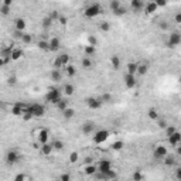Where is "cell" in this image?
I'll list each match as a JSON object with an SVG mask.
<instances>
[{
    "label": "cell",
    "instance_id": "obj_1",
    "mask_svg": "<svg viewBox=\"0 0 181 181\" xmlns=\"http://www.w3.org/2000/svg\"><path fill=\"white\" fill-rule=\"evenodd\" d=\"M24 113H31L34 117H43L45 115V107L41 103H27Z\"/></svg>",
    "mask_w": 181,
    "mask_h": 181
},
{
    "label": "cell",
    "instance_id": "obj_2",
    "mask_svg": "<svg viewBox=\"0 0 181 181\" xmlns=\"http://www.w3.org/2000/svg\"><path fill=\"white\" fill-rule=\"evenodd\" d=\"M101 13H102V7L99 3H92L90 6H88L84 11V14L86 17H89V19H94V17L99 16Z\"/></svg>",
    "mask_w": 181,
    "mask_h": 181
},
{
    "label": "cell",
    "instance_id": "obj_3",
    "mask_svg": "<svg viewBox=\"0 0 181 181\" xmlns=\"http://www.w3.org/2000/svg\"><path fill=\"white\" fill-rule=\"evenodd\" d=\"M61 99H62V92L60 89H51L45 94V101L50 102V103L57 105V102Z\"/></svg>",
    "mask_w": 181,
    "mask_h": 181
},
{
    "label": "cell",
    "instance_id": "obj_4",
    "mask_svg": "<svg viewBox=\"0 0 181 181\" xmlns=\"http://www.w3.org/2000/svg\"><path fill=\"white\" fill-rule=\"evenodd\" d=\"M181 44V33L178 31H171L170 36H168V41H167V47L174 48L177 45Z\"/></svg>",
    "mask_w": 181,
    "mask_h": 181
},
{
    "label": "cell",
    "instance_id": "obj_5",
    "mask_svg": "<svg viewBox=\"0 0 181 181\" xmlns=\"http://www.w3.org/2000/svg\"><path fill=\"white\" fill-rule=\"evenodd\" d=\"M109 136H111V133H109L107 130H98L94 133L92 140H94V143H96V144H102L103 141H106L107 139H109Z\"/></svg>",
    "mask_w": 181,
    "mask_h": 181
},
{
    "label": "cell",
    "instance_id": "obj_6",
    "mask_svg": "<svg viewBox=\"0 0 181 181\" xmlns=\"http://www.w3.org/2000/svg\"><path fill=\"white\" fill-rule=\"evenodd\" d=\"M123 82H124V86L128 88V89H133V88L137 85V79H136V75L126 72V74L123 75Z\"/></svg>",
    "mask_w": 181,
    "mask_h": 181
},
{
    "label": "cell",
    "instance_id": "obj_7",
    "mask_svg": "<svg viewBox=\"0 0 181 181\" xmlns=\"http://www.w3.org/2000/svg\"><path fill=\"white\" fill-rule=\"evenodd\" d=\"M4 160H6V163L9 166H13V164H16L17 161H20V154H19L16 150H9L6 153Z\"/></svg>",
    "mask_w": 181,
    "mask_h": 181
},
{
    "label": "cell",
    "instance_id": "obj_8",
    "mask_svg": "<svg viewBox=\"0 0 181 181\" xmlns=\"http://www.w3.org/2000/svg\"><path fill=\"white\" fill-rule=\"evenodd\" d=\"M86 105L89 109H94V111H96V109H99V107L103 105V102H102L101 98H94V96H90L86 99Z\"/></svg>",
    "mask_w": 181,
    "mask_h": 181
},
{
    "label": "cell",
    "instance_id": "obj_9",
    "mask_svg": "<svg viewBox=\"0 0 181 181\" xmlns=\"http://www.w3.org/2000/svg\"><path fill=\"white\" fill-rule=\"evenodd\" d=\"M95 128H96V124L94 123V122H85L82 126H81V130H82V133L86 134V136H89V134H94L95 133Z\"/></svg>",
    "mask_w": 181,
    "mask_h": 181
},
{
    "label": "cell",
    "instance_id": "obj_10",
    "mask_svg": "<svg viewBox=\"0 0 181 181\" xmlns=\"http://www.w3.org/2000/svg\"><path fill=\"white\" fill-rule=\"evenodd\" d=\"M153 154H154V158H160V160H163V158L166 157V156L168 154V151H167V147H166V146H157V147L154 149V153H153Z\"/></svg>",
    "mask_w": 181,
    "mask_h": 181
},
{
    "label": "cell",
    "instance_id": "obj_11",
    "mask_svg": "<svg viewBox=\"0 0 181 181\" xmlns=\"http://www.w3.org/2000/svg\"><path fill=\"white\" fill-rule=\"evenodd\" d=\"M130 6H132V10H133L134 13H140L144 7H146V4H144L143 0H132Z\"/></svg>",
    "mask_w": 181,
    "mask_h": 181
},
{
    "label": "cell",
    "instance_id": "obj_12",
    "mask_svg": "<svg viewBox=\"0 0 181 181\" xmlns=\"http://www.w3.org/2000/svg\"><path fill=\"white\" fill-rule=\"evenodd\" d=\"M112 170V163L109 160H101L99 161V164H98V171H101V173H106V171Z\"/></svg>",
    "mask_w": 181,
    "mask_h": 181
},
{
    "label": "cell",
    "instance_id": "obj_13",
    "mask_svg": "<svg viewBox=\"0 0 181 181\" xmlns=\"http://www.w3.org/2000/svg\"><path fill=\"white\" fill-rule=\"evenodd\" d=\"M167 137H168V143H170L171 146H178V144H181V133H178V132H174V133L167 136Z\"/></svg>",
    "mask_w": 181,
    "mask_h": 181
},
{
    "label": "cell",
    "instance_id": "obj_14",
    "mask_svg": "<svg viewBox=\"0 0 181 181\" xmlns=\"http://www.w3.org/2000/svg\"><path fill=\"white\" fill-rule=\"evenodd\" d=\"M50 77L54 82H61V81H62V71L58 69V68H54V69L51 71Z\"/></svg>",
    "mask_w": 181,
    "mask_h": 181
},
{
    "label": "cell",
    "instance_id": "obj_15",
    "mask_svg": "<svg viewBox=\"0 0 181 181\" xmlns=\"http://www.w3.org/2000/svg\"><path fill=\"white\" fill-rule=\"evenodd\" d=\"M84 171H85V174H86V175L94 177V175L98 173V166H94L92 163H90V164H86V166H85V168H84Z\"/></svg>",
    "mask_w": 181,
    "mask_h": 181
},
{
    "label": "cell",
    "instance_id": "obj_16",
    "mask_svg": "<svg viewBox=\"0 0 181 181\" xmlns=\"http://www.w3.org/2000/svg\"><path fill=\"white\" fill-rule=\"evenodd\" d=\"M163 161H164V164L167 166V167H174L175 163H177V157L173 156V154H170V156L167 154L164 158H163Z\"/></svg>",
    "mask_w": 181,
    "mask_h": 181
},
{
    "label": "cell",
    "instance_id": "obj_17",
    "mask_svg": "<svg viewBox=\"0 0 181 181\" xmlns=\"http://www.w3.org/2000/svg\"><path fill=\"white\" fill-rule=\"evenodd\" d=\"M48 139H50L48 130H45V129L40 130V133H38V141H40L41 144H44V143H48Z\"/></svg>",
    "mask_w": 181,
    "mask_h": 181
},
{
    "label": "cell",
    "instance_id": "obj_18",
    "mask_svg": "<svg viewBox=\"0 0 181 181\" xmlns=\"http://www.w3.org/2000/svg\"><path fill=\"white\" fill-rule=\"evenodd\" d=\"M60 47H61L60 40H58L57 37L51 38V40H50V51H54V53H57V51L60 50Z\"/></svg>",
    "mask_w": 181,
    "mask_h": 181
},
{
    "label": "cell",
    "instance_id": "obj_19",
    "mask_svg": "<svg viewBox=\"0 0 181 181\" xmlns=\"http://www.w3.org/2000/svg\"><path fill=\"white\" fill-rule=\"evenodd\" d=\"M41 153H43L44 156H50L51 153H53V150H54V147H53V144H50V143H44V144H41Z\"/></svg>",
    "mask_w": 181,
    "mask_h": 181
},
{
    "label": "cell",
    "instance_id": "obj_20",
    "mask_svg": "<svg viewBox=\"0 0 181 181\" xmlns=\"http://www.w3.org/2000/svg\"><path fill=\"white\" fill-rule=\"evenodd\" d=\"M26 20L24 19H21V17H19V19H16L14 20V27H16V30H20V31H24V28H26Z\"/></svg>",
    "mask_w": 181,
    "mask_h": 181
},
{
    "label": "cell",
    "instance_id": "obj_21",
    "mask_svg": "<svg viewBox=\"0 0 181 181\" xmlns=\"http://www.w3.org/2000/svg\"><path fill=\"white\" fill-rule=\"evenodd\" d=\"M147 117L150 119V120H157L158 117H160V113H158V111L157 109H154V107H150L147 111Z\"/></svg>",
    "mask_w": 181,
    "mask_h": 181
},
{
    "label": "cell",
    "instance_id": "obj_22",
    "mask_svg": "<svg viewBox=\"0 0 181 181\" xmlns=\"http://www.w3.org/2000/svg\"><path fill=\"white\" fill-rule=\"evenodd\" d=\"M137 68H139V64H136V62H129V64L126 65V72L137 75Z\"/></svg>",
    "mask_w": 181,
    "mask_h": 181
},
{
    "label": "cell",
    "instance_id": "obj_23",
    "mask_svg": "<svg viewBox=\"0 0 181 181\" xmlns=\"http://www.w3.org/2000/svg\"><path fill=\"white\" fill-rule=\"evenodd\" d=\"M62 92H64V95H67V96H71V95H74V92H75V86L72 84H65L64 88H62Z\"/></svg>",
    "mask_w": 181,
    "mask_h": 181
},
{
    "label": "cell",
    "instance_id": "obj_24",
    "mask_svg": "<svg viewBox=\"0 0 181 181\" xmlns=\"http://www.w3.org/2000/svg\"><path fill=\"white\" fill-rule=\"evenodd\" d=\"M81 65H82V68H84V69H90L94 64H92V60H90V57L85 55V57L82 58V62H81Z\"/></svg>",
    "mask_w": 181,
    "mask_h": 181
},
{
    "label": "cell",
    "instance_id": "obj_25",
    "mask_svg": "<svg viewBox=\"0 0 181 181\" xmlns=\"http://www.w3.org/2000/svg\"><path fill=\"white\" fill-rule=\"evenodd\" d=\"M158 7H157V4L151 0V2H149L147 4H146V7H144V10H146V13H149V14H151V13H154L156 10H157Z\"/></svg>",
    "mask_w": 181,
    "mask_h": 181
},
{
    "label": "cell",
    "instance_id": "obj_26",
    "mask_svg": "<svg viewBox=\"0 0 181 181\" xmlns=\"http://www.w3.org/2000/svg\"><path fill=\"white\" fill-rule=\"evenodd\" d=\"M111 64H112V68H113V69H119V68H120V58H119V55H112Z\"/></svg>",
    "mask_w": 181,
    "mask_h": 181
},
{
    "label": "cell",
    "instance_id": "obj_27",
    "mask_svg": "<svg viewBox=\"0 0 181 181\" xmlns=\"http://www.w3.org/2000/svg\"><path fill=\"white\" fill-rule=\"evenodd\" d=\"M53 23H54V20L51 19L50 16H47V17H44V19H43V21H41V26H43V28L48 30V28L53 26Z\"/></svg>",
    "mask_w": 181,
    "mask_h": 181
},
{
    "label": "cell",
    "instance_id": "obj_28",
    "mask_svg": "<svg viewBox=\"0 0 181 181\" xmlns=\"http://www.w3.org/2000/svg\"><path fill=\"white\" fill-rule=\"evenodd\" d=\"M62 116H64V119L69 120V119H72V117L75 116V111L72 109V107H67V109L62 112Z\"/></svg>",
    "mask_w": 181,
    "mask_h": 181
},
{
    "label": "cell",
    "instance_id": "obj_29",
    "mask_svg": "<svg viewBox=\"0 0 181 181\" xmlns=\"http://www.w3.org/2000/svg\"><path fill=\"white\" fill-rule=\"evenodd\" d=\"M149 72V64H139V68H137V75L140 77H144V75Z\"/></svg>",
    "mask_w": 181,
    "mask_h": 181
},
{
    "label": "cell",
    "instance_id": "obj_30",
    "mask_svg": "<svg viewBox=\"0 0 181 181\" xmlns=\"http://www.w3.org/2000/svg\"><path fill=\"white\" fill-rule=\"evenodd\" d=\"M21 57H23V50H20V48H13V51H11V60L16 61Z\"/></svg>",
    "mask_w": 181,
    "mask_h": 181
},
{
    "label": "cell",
    "instance_id": "obj_31",
    "mask_svg": "<svg viewBox=\"0 0 181 181\" xmlns=\"http://www.w3.org/2000/svg\"><path fill=\"white\" fill-rule=\"evenodd\" d=\"M37 47L40 48V50H43V51H50V41H44V40L38 41Z\"/></svg>",
    "mask_w": 181,
    "mask_h": 181
},
{
    "label": "cell",
    "instance_id": "obj_32",
    "mask_svg": "<svg viewBox=\"0 0 181 181\" xmlns=\"http://www.w3.org/2000/svg\"><path fill=\"white\" fill-rule=\"evenodd\" d=\"M55 106H57V109H58V111H61V112H64L67 107H69V106H68V102L65 101V99H61V101H58Z\"/></svg>",
    "mask_w": 181,
    "mask_h": 181
},
{
    "label": "cell",
    "instance_id": "obj_33",
    "mask_svg": "<svg viewBox=\"0 0 181 181\" xmlns=\"http://www.w3.org/2000/svg\"><path fill=\"white\" fill-rule=\"evenodd\" d=\"M0 13H2V16H9V14L11 13V6H7V4H3L2 3V7H0Z\"/></svg>",
    "mask_w": 181,
    "mask_h": 181
},
{
    "label": "cell",
    "instance_id": "obj_34",
    "mask_svg": "<svg viewBox=\"0 0 181 181\" xmlns=\"http://www.w3.org/2000/svg\"><path fill=\"white\" fill-rule=\"evenodd\" d=\"M65 74H67L68 77H74V75L77 74V68H75L74 65L68 64L67 67H65Z\"/></svg>",
    "mask_w": 181,
    "mask_h": 181
},
{
    "label": "cell",
    "instance_id": "obj_35",
    "mask_svg": "<svg viewBox=\"0 0 181 181\" xmlns=\"http://www.w3.org/2000/svg\"><path fill=\"white\" fill-rule=\"evenodd\" d=\"M95 45H90V44H88V45H85L84 51H85V55H88V57H92L95 54Z\"/></svg>",
    "mask_w": 181,
    "mask_h": 181
},
{
    "label": "cell",
    "instance_id": "obj_36",
    "mask_svg": "<svg viewBox=\"0 0 181 181\" xmlns=\"http://www.w3.org/2000/svg\"><path fill=\"white\" fill-rule=\"evenodd\" d=\"M120 6H122V4H120V0H111V2H109V7H111L112 13H113L115 10H117V9H119Z\"/></svg>",
    "mask_w": 181,
    "mask_h": 181
},
{
    "label": "cell",
    "instance_id": "obj_37",
    "mask_svg": "<svg viewBox=\"0 0 181 181\" xmlns=\"http://www.w3.org/2000/svg\"><path fill=\"white\" fill-rule=\"evenodd\" d=\"M99 30L103 31V33L111 31V23H109V21H102V23L99 24Z\"/></svg>",
    "mask_w": 181,
    "mask_h": 181
},
{
    "label": "cell",
    "instance_id": "obj_38",
    "mask_svg": "<svg viewBox=\"0 0 181 181\" xmlns=\"http://www.w3.org/2000/svg\"><path fill=\"white\" fill-rule=\"evenodd\" d=\"M53 147H54V150H58V151H61L62 149L65 147V144H64V141H61V140H54V143H53Z\"/></svg>",
    "mask_w": 181,
    "mask_h": 181
},
{
    "label": "cell",
    "instance_id": "obj_39",
    "mask_svg": "<svg viewBox=\"0 0 181 181\" xmlns=\"http://www.w3.org/2000/svg\"><path fill=\"white\" fill-rule=\"evenodd\" d=\"M126 13H128V9H126V7H123V6H120L119 9H117V10L113 11V14H115V16H117V17L126 16Z\"/></svg>",
    "mask_w": 181,
    "mask_h": 181
},
{
    "label": "cell",
    "instance_id": "obj_40",
    "mask_svg": "<svg viewBox=\"0 0 181 181\" xmlns=\"http://www.w3.org/2000/svg\"><path fill=\"white\" fill-rule=\"evenodd\" d=\"M123 147H124V143L122 140H117V141H115V143L112 144V149H113V150H116V151L122 150Z\"/></svg>",
    "mask_w": 181,
    "mask_h": 181
},
{
    "label": "cell",
    "instance_id": "obj_41",
    "mask_svg": "<svg viewBox=\"0 0 181 181\" xmlns=\"http://www.w3.org/2000/svg\"><path fill=\"white\" fill-rule=\"evenodd\" d=\"M54 68H58V69H62V68H64V65H62V61H61L60 55H57V57L54 58Z\"/></svg>",
    "mask_w": 181,
    "mask_h": 181
},
{
    "label": "cell",
    "instance_id": "obj_42",
    "mask_svg": "<svg viewBox=\"0 0 181 181\" xmlns=\"http://www.w3.org/2000/svg\"><path fill=\"white\" fill-rule=\"evenodd\" d=\"M60 58H61V61H62V65H64V68L67 67L68 64H69V54H61L60 55Z\"/></svg>",
    "mask_w": 181,
    "mask_h": 181
},
{
    "label": "cell",
    "instance_id": "obj_43",
    "mask_svg": "<svg viewBox=\"0 0 181 181\" xmlns=\"http://www.w3.org/2000/svg\"><path fill=\"white\" fill-rule=\"evenodd\" d=\"M101 99H102V102H103V103H111V102L113 101V98H112L111 94H102Z\"/></svg>",
    "mask_w": 181,
    "mask_h": 181
},
{
    "label": "cell",
    "instance_id": "obj_44",
    "mask_svg": "<svg viewBox=\"0 0 181 181\" xmlns=\"http://www.w3.org/2000/svg\"><path fill=\"white\" fill-rule=\"evenodd\" d=\"M156 122H157V126H158L160 129H166V128L168 126L167 120H166V119H161V117H158V119H157Z\"/></svg>",
    "mask_w": 181,
    "mask_h": 181
},
{
    "label": "cell",
    "instance_id": "obj_45",
    "mask_svg": "<svg viewBox=\"0 0 181 181\" xmlns=\"http://www.w3.org/2000/svg\"><path fill=\"white\" fill-rule=\"evenodd\" d=\"M21 41H23V44H31V43H33V37H31V34L24 33V36H23V38H21Z\"/></svg>",
    "mask_w": 181,
    "mask_h": 181
},
{
    "label": "cell",
    "instance_id": "obj_46",
    "mask_svg": "<svg viewBox=\"0 0 181 181\" xmlns=\"http://www.w3.org/2000/svg\"><path fill=\"white\" fill-rule=\"evenodd\" d=\"M50 17L53 19L54 21H58V20H60V17H61V14H60V11H58V10H53L50 13Z\"/></svg>",
    "mask_w": 181,
    "mask_h": 181
},
{
    "label": "cell",
    "instance_id": "obj_47",
    "mask_svg": "<svg viewBox=\"0 0 181 181\" xmlns=\"http://www.w3.org/2000/svg\"><path fill=\"white\" fill-rule=\"evenodd\" d=\"M78 158H79V153H77V151H72L69 154V161L71 163H77Z\"/></svg>",
    "mask_w": 181,
    "mask_h": 181
},
{
    "label": "cell",
    "instance_id": "obj_48",
    "mask_svg": "<svg viewBox=\"0 0 181 181\" xmlns=\"http://www.w3.org/2000/svg\"><path fill=\"white\" fill-rule=\"evenodd\" d=\"M158 28L163 31H167V30H170V24L167 21H161V23H158Z\"/></svg>",
    "mask_w": 181,
    "mask_h": 181
},
{
    "label": "cell",
    "instance_id": "obj_49",
    "mask_svg": "<svg viewBox=\"0 0 181 181\" xmlns=\"http://www.w3.org/2000/svg\"><path fill=\"white\" fill-rule=\"evenodd\" d=\"M88 43H89L90 45H95V47H96V45H98L96 37H95V36H89V37H88Z\"/></svg>",
    "mask_w": 181,
    "mask_h": 181
},
{
    "label": "cell",
    "instance_id": "obj_50",
    "mask_svg": "<svg viewBox=\"0 0 181 181\" xmlns=\"http://www.w3.org/2000/svg\"><path fill=\"white\" fill-rule=\"evenodd\" d=\"M164 130H166V133H167V136H170V134H173L174 132H177V130H175L174 126H170V124H168V126L164 129Z\"/></svg>",
    "mask_w": 181,
    "mask_h": 181
},
{
    "label": "cell",
    "instance_id": "obj_51",
    "mask_svg": "<svg viewBox=\"0 0 181 181\" xmlns=\"http://www.w3.org/2000/svg\"><path fill=\"white\" fill-rule=\"evenodd\" d=\"M156 4H157V7H166L167 6V0H153Z\"/></svg>",
    "mask_w": 181,
    "mask_h": 181
},
{
    "label": "cell",
    "instance_id": "obj_52",
    "mask_svg": "<svg viewBox=\"0 0 181 181\" xmlns=\"http://www.w3.org/2000/svg\"><path fill=\"white\" fill-rule=\"evenodd\" d=\"M174 21H175L177 24H181V11L175 13V16H174Z\"/></svg>",
    "mask_w": 181,
    "mask_h": 181
},
{
    "label": "cell",
    "instance_id": "obj_53",
    "mask_svg": "<svg viewBox=\"0 0 181 181\" xmlns=\"http://www.w3.org/2000/svg\"><path fill=\"white\" fill-rule=\"evenodd\" d=\"M23 180H27V177L24 174H17L14 177V181H23Z\"/></svg>",
    "mask_w": 181,
    "mask_h": 181
},
{
    "label": "cell",
    "instance_id": "obj_54",
    "mask_svg": "<svg viewBox=\"0 0 181 181\" xmlns=\"http://www.w3.org/2000/svg\"><path fill=\"white\" fill-rule=\"evenodd\" d=\"M58 23L62 24V26H65V24L68 23V19H67V17H64V16H61V17H60V20H58Z\"/></svg>",
    "mask_w": 181,
    "mask_h": 181
},
{
    "label": "cell",
    "instance_id": "obj_55",
    "mask_svg": "<svg viewBox=\"0 0 181 181\" xmlns=\"http://www.w3.org/2000/svg\"><path fill=\"white\" fill-rule=\"evenodd\" d=\"M143 175L140 174V173H139V171H136V173H134L133 174V180H143Z\"/></svg>",
    "mask_w": 181,
    "mask_h": 181
},
{
    "label": "cell",
    "instance_id": "obj_56",
    "mask_svg": "<svg viewBox=\"0 0 181 181\" xmlns=\"http://www.w3.org/2000/svg\"><path fill=\"white\" fill-rule=\"evenodd\" d=\"M60 180H62V181H69V180H71V174H62V175H60Z\"/></svg>",
    "mask_w": 181,
    "mask_h": 181
},
{
    "label": "cell",
    "instance_id": "obj_57",
    "mask_svg": "<svg viewBox=\"0 0 181 181\" xmlns=\"http://www.w3.org/2000/svg\"><path fill=\"white\" fill-rule=\"evenodd\" d=\"M16 82H17L16 77H10V78H9V85H16Z\"/></svg>",
    "mask_w": 181,
    "mask_h": 181
},
{
    "label": "cell",
    "instance_id": "obj_58",
    "mask_svg": "<svg viewBox=\"0 0 181 181\" xmlns=\"http://www.w3.org/2000/svg\"><path fill=\"white\" fill-rule=\"evenodd\" d=\"M175 178L181 180V167H178L177 170H175Z\"/></svg>",
    "mask_w": 181,
    "mask_h": 181
},
{
    "label": "cell",
    "instance_id": "obj_59",
    "mask_svg": "<svg viewBox=\"0 0 181 181\" xmlns=\"http://www.w3.org/2000/svg\"><path fill=\"white\" fill-rule=\"evenodd\" d=\"M13 0H3V4H7V6H11Z\"/></svg>",
    "mask_w": 181,
    "mask_h": 181
},
{
    "label": "cell",
    "instance_id": "obj_60",
    "mask_svg": "<svg viewBox=\"0 0 181 181\" xmlns=\"http://www.w3.org/2000/svg\"><path fill=\"white\" fill-rule=\"evenodd\" d=\"M175 149H177V156L181 157V144H178V147H175Z\"/></svg>",
    "mask_w": 181,
    "mask_h": 181
},
{
    "label": "cell",
    "instance_id": "obj_61",
    "mask_svg": "<svg viewBox=\"0 0 181 181\" xmlns=\"http://www.w3.org/2000/svg\"><path fill=\"white\" fill-rule=\"evenodd\" d=\"M86 164H90V163H92V157H86Z\"/></svg>",
    "mask_w": 181,
    "mask_h": 181
},
{
    "label": "cell",
    "instance_id": "obj_62",
    "mask_svg": "<svg viewBox=\"0 0 181 181\" xmlns=\"http://www.w3.org/2000/svg\"><path fill=\"white\" fill-rule=\"evenodd\" d=\"M180 82H181V78H180Z\"/></svg>",
    "mask_w": 181,
    "mask_h": 181
}]
</instances>
